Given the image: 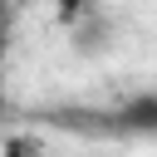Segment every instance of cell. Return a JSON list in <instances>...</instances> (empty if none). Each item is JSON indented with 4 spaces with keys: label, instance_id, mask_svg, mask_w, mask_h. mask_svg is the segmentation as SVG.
Instances as JSON below:
<instances>
[{
    "label": "cell",
    "instance_id": "obj_2",
    "mask_svg": "<svg viewBox=\"0 0 157 157\" xmlns=\"http://www.w3.org/2000/svg\"><path fill=\"white\" fill-rule=\"evenodd\" d=\"M108 39H113V25H108V15H103V10H93L88 20H78V25L69 29L74 54H103V49H108Z\"/></svg>",
    "mask_w": 157,
    "mask_h": 157
},
{
    "label": "cell",
    "instance_id": "obj_4",
    "mask_svg": "<svg viewBox=\"0 0 157 157\" xmlns=\"http://www.w3.org/2000/svg\"><path fill=\"white\" fill-rule=\"evenodd\" d=\"M93 10H98L93 0H69V5H59V10H54V20H59L64 29H74V25H78V20H88Z\"/></svg>",
    "mask_w": 157,
    "mask_h": 157
},
{
    "label": "cell",
    "instance_id": "obj_6",
    "mask_svg": "<svg viewBox=\"0 0 157 157\" xmlns=\"http://www.w3.org/2000/svg\"><path fill=\"white\" fill-rule=\"evenodd\" d=\"M10 113H15V108H10V93H5V83H0V123H10Z\"/></svg>",
    "mask_w": 157,
    "mask_h": 157
},
{
    "label": "cell",
    "instance_id": "obj_5",
    "mask_svg": "<svg viewBox=\"0 0 157 157\" xmlns=\"http://www.w3.org/2000/svg\"><path fill=\"white\" fill-rule=\"evenodd\" d=\"M10 29H15V5H0V54L10 44Z\"/></svg>",
    "mask_w": 157,
    "mask_h": 157
},
{
    "label": "cell",
    "instance_id": "obj_3",
    "mask_svg": "<svg viewBox=\"0 0 157 157\" xmlns=\"http://www.w3.org/2000/svg\"><path fill=\"white\" fill-rule=\"evenodd\" d=\"M0 157H44V142L34 132H10L0 142Z\"/></svg>",
    "mask_w": 157,
    "mask_h": 157
},
{
    "label": "cell",
    "instance_id": "obj_1",
    "mask_svg": "<svg viewBox=\"0 0 157 157\" xmlns=\"http://www.w3.org/2000/svg\"><path fill=\"white\" fill-rule=\"evenodd\" d=\"M108 123H113V137H157V88H142L113 103Z\"/></svg>",
    "mask_w": 157,
    "mask_h": 157
}]
</instances>
